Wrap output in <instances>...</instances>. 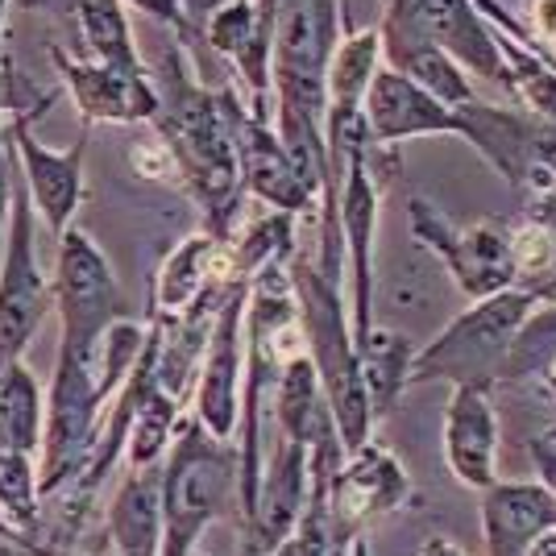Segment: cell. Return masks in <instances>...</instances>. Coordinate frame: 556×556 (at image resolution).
I'll list each match as a JSON object with an SVG mask.
<instances>
[{"instance_id":"obj_1","label":"cell","mask_w":556,"mask_h":556,"mask_svg":"<svg viewBox=\"0 0 556 556\" xmlns=\"http://www.w3.org/2000/svg\"><path fill=\"white\" fill-rule=\"evenodd\" d=\"M154 75L159 113L154 134L170 154L184 191L200 204L216 241H232L241 208H245V179H241V125L245 100L232 84H208L187 63L184 47L163 50Z\"/></svg>"},{"instance_id":"obj_2","label":"cell","mask_w":556,"mask_h":556,"mask_svg":"<svg viewBox=\"0 0 556 556\" xmlns=\"http://www.w3.org/2000/svg\"><path fill=\"white\" fill-rule=\"evenodd\" d=\"M287 275L295 287V303H300V328L307 357L320 374L328 412L341 432L345 453H357L370 441L374 412L366 387H362V366H357V341L345 316V300H341V282L325 278V270L307 257H291Z\"/></svg>"},{"instance_id":"obj_3","label":"cell","mask_w":556,"mask_h":556,"mask_svg":"<svg viewBox=\"0 0 556 556\" xmlns=\"http://www.w3.org/2000/svg\"><path fill=\"white\" fill-rule=\"evenodd\" d=\"M241 486V453L212 437L195 416H179L163 457V553L195 556L208 523L232 507Z\"/></svg>"},{"instance_id":"obj_4","label":"cell","mask_w":556,"mask_h":556,"mask_svg":"<svg viewBox=\"0 0 556 556\" xmlns=\"http://www.w3.org/2000/svg\"><path fill=\"white\" fill-rule=\"evenodd\" d=\"M535 295L523 287L498 291L490 300H473L462 316L416 349L412 382H448V387H498V374L507 362V349L523 320L532 316Z\"/></svg>"},{"instance_id":"obj_5","label":"cell","mask_w":556,"mask_h":556,"mask_svg":"<svg viewBox=\"0 0 556 556\" xmlns=\"http://www.w3.org/2000/svg\"><path fill=\"white\" fill-rule=\"evenodd\" d=\"M54 303V278L38 266V212L22 179H13L4 254H0V370L25 362V349L38 337Z\"/></svg>"},{"instance_id":"obj_6","label":"cell","mask_w":556,"mask_h":556,"mask_svg":"<svg viewBox=\"0 0 556 556\" xmlns=\"http://www.w3.org/2000/svg\"><path fill=\"white\" fill-rule=\"evenodd\" d=\"M407 225L428 254L441 257V266L453 275L457 291L473 300H490L498 291L515 287V257H510V229L503 220H448L437 204L412 200Z\"/></svg>"},{"instance_id":"obj_7","label":"cell","mask_w":556,"mask_h":556,"mask_svg":"<svg viewBox=\"0 0 556 556\" xmlns=\"http://www.w3.org/2000/svg\"><path fill=\"white\" fill-rule=\"evenodd\" d=\"M54 307H59V341L71 345H96L113 320L129 316L113 266L104 262L92 237L75 225L59 237Z\"/></svg>"},{"instance_id":"obj_8","label":"cell","mask_w":556,"mask_h":556,"mask_svg":"<svg viewBox=\"0 0 556 556\" xmlns=\"http://www.w3.org/2000/svg\"><path fill=\"white\" fill-rule=\"evenodd\" d=\"M250 287L237 278L225 287L212 316L208 349L195 382V419L208 428L212 437L232 441L241 424V370H245V307H250Z\"/></svg>"},{"instance_id":"obj_9","label":"cell","mask_w":556,"mask_h":556,"mask_svg":"<svg viewBox=\"0 0 556 556\" xmlns=\"http://www.w3.org/2000/svg\"><path fill=\"white\" fill-rule=\"evenodd\" d=\"M4 141L22 163V184L38 220H47L50 237L59 241L71 229L75 212L84 204V159H88V134L71 141L67 150H50L34 138V121H4Z\"/></svg>"},{"instance_id":"obj_10","label":"cell","mask_w":556,"mask_h":556,"mask_svg":"<svg viewBox=\"0 0 556 556\" xmlns=\"http://www.w3.org/2000/svg\"><path fill=\"white\" fill-rule=\"evenodd\" d=\"M382 13L403 22L407 29H416L432 47H441L465 75L507 84L498 34L478 13L473 0H382Z\"/></svg>"},{"instance_id":"obj_11","label":"cell","mask_w":556,"mask_h":556,"mask_svg":"<svg viewBox=\"0 0 556 556\" xmlns=\"http://www.w3.org/2000/svg\"><path fill=\"white\" fill-rule=\"evenodd\" d=\"M54 67L63 75V88L71 92L84 125H150L159 113L154 75L146 67H113L75 59L67 50H54Z\"/></svg>"},{"instance_id":"obj_12","label":"cell","mask_w":556,"mask_h":556,"mask_svg":"<svg viewBox=\"0 0 556 556\" xmlns=\"http://www.w3.org/2000/svg\"><path fill=\"white\" fill-rule=\"evenodd\" d=\"M407 498H412V478L394 462L391 448L374 441H366L357 453H349L341 473L332 478V490H328L332 523H337L345 544L366 532L378 515L403 507Z\"/></svg>"},{"instance_id":"obj_13","label":"cell","mask_w":556,"mask_h":556,"mask_svg":"<svg viewBox=\"0 0 556 556\" xmlns=\"http://www.w3.org/2000/svg\"><path fill=\"white\" fill-rule=\"evenodd\" d=\"M366 150H357L349 159L345 184H341V232H345L349 278H353L349 328H353L357 345L374 332V232H378V204H382V191H387L374 179Z\"/></svg>"},{"instance_id":"obj_14","label":"cell","mask_w":556,"mask_h":556,"mask_svg":"<svg viewBox=\"0 0 556 556\" xmlns=\"http://www.w3.org/2000/svg\"><path fill=\"white\" fill-rule=\"evenodd\" d=\"M444 462L465 490L498 482V412L490 387H453L444 412Z\"/></svg>"},{"instance_id":"obj_15","label":"cell","mask_w":556,"mask_h":556,"mask_svg":"<svg viewBox=\"0 0 556 556\" xmlns=\"http://www.w3.org/2000/svg\"><path fill=\"white\" fill-rule=\"evenodd\" d=\"M241 179H245V195H254L257 204L275 212H316L320 200L312 195V187L303 184L300 166L291 163L287 146L275 129V113H250L245 109V125H241Z\"/></svg>"},{"instance_id":"obj_16","label":"cell","mask_w":556,"mask_h":556,"mask_svg":"<svg viewBox=\"0 0 556 556\" xmlns=\"http://www.w3.org/2000/svg\"><path fill=\"white\" fill-rule=\"evenodd\" d=\"M453 134L457 138V109L441 104L419 84L403 79L399 71L378 67L366 92V138L370 146H399L407 138H432Z\"/></svg>"},{"instance_id":"obj_17","label":"cell","mask_w":556,"mask_h":556,"mask_svg":"<svg viewBox=\"0 0 556 556\" xmlns=\"http://www.w3.org/2000/svg\"><path fill=\"white\" fill-rule=\"evenodd\" d=\"M457 138L469 141L515 191H523V195L540 191L532 163V113L528 109H498V104H482L473 96L469 104L457 109Z\"/></svg>"},{"instance_id":"obj_18","label":"cell","mask_w":556,"mask_h":556,"mask_svg":"<svg viewBox=\"0 0 556 556\" xmlns=\"http://www.w3.org/2000/svg\"><path fill=\"white\" fill-rule=\"evenodd\" d=\"M232 282L229 270V241H216L212 232H195L179 241L166 254L163 270L154 278V295H150V316L175 320L187 307L204 300L208 291Z\"/></svg>"},{"instance_id":"obj_19","label":"cell","mask_w":556,"mask_h":556,"mask_svg":"<svg viewBox=\"0 0 556 556\" xmlns=\"http://www.w3.org/2000/svg\"><path fill=\"white\" fill-rule=\"evenodd\" d=\"M556 528V494L544 482H494L482 490L486 556H523L540 532Z\"/></svg>"},{"instance_id":"obj_20","label":"cell","mask_w":556,"mask_h":556,"mask_svg":"<svg viewBox=\"0 0 556 556\" xmlns=\"http://www.w3.org/2000/svg\"><path fill=\"white\" fill-rule=\"evenodd\" d=\"M378 42H382V67L399 71L403 79H412L419 84L428 96H437L441 104L448 109H462L473 100V84H469V75H465L441 47H432L428 38H419L416 29H407L403 22H394L382 13V22H378Z\"/></svg>"},{"instance_id":"obj_21","label":"cell","mask_w":556,"mask_h":556,"mask_svg":"<svg viewBox=\"0 0 556 556\" xmlns=\"http://www.w3.org/2000/svg\"><path fill=\"white\" fill-rule=\"evenodd\" d=\"M109 540L116 556L163 553V462L150 469H125L109 507Z\"/></svg>"},{"instance_id":"obj_22","label":"cell","mask_w":556,"mask_h":556,"mask_svg":"<svg viewBox=\"0 0 556 556\" xmlns=\"http://www.w3.org/2000/svg\"><path fill=\"white\" fill-rule=\"evenodd\" d=\"M42 432H47V399L38 378L25 362H13L0 370V448L9 453H42Z\"/></svg>"},{"instance_id":"obj_23","label":"cell","mask_w":556,"mask_h":556,"mask_svg":"<svg viewBox=\"0 0 556 556\" xmlns=\"http://www.w3.org/2000/svg\"><path fill=\"white\" fill-rule=\"evenodd\" d=\"M412 357L416 349L407 337H399L391 328H374L370 337L357 345V366H362V387L370 399L374 419L391 416L399 394L412 387Z\"/></svg>"},{"instance_id":"obj_24","label":"cell","mask_w":556,"mask_h":556,"mask_svg":"<svg viewBox=\"0 0 556 556\" xmlns=\"http://www.w3.org/2000/svg\"><path fill=\"white\" fill-rule=\"evenodd\" d=\"M556 357V303H535L532 316L515 332L507 349V362L498 374V387L507 382H532L553 366Z\"/></svg>"},{"instance_id":"obj_25","label":"cell","mask_w":556,"mask_h":556,"mask_svg":"<svg viewBox=\"0 0 556 556\" xmlns=\"http://www.w3.org/2000/svg\"><path fill=\"white\" fill-rule=\"evenodd\" d=\"M54 100H59V92L38 88L17 63H0V121H17V116L38 121Z\"/></svg>"},{"instance_id":"obj_26","label":"cell","mask_w":556,"mask_h":556,"mask_svg":"<svg viewBox=\"0 0 556 556\" xmlns=\"http://www.w3.org/2000/svg\"><path fill=\"white\" fill-rule=\"evenodd\" d=\"M523 216H532L535 225L544 229L548 245H553V270L544 278L535 303H556V191H535V195H523Z\"/></svg>"},{"instance_id":"obj_27","label":"cell","mask_w":556,"mask_h":556,"mask_svg":"<svg viewBox=\"0 0 556 556\" xmlns=\"http://www.w3.org/2000/svg\"><path fill=\"white\" fill-rule=\"evenodd\" d=\"M121 4H129V9H138V13H146L150 22L166 25V29H175L179 34V42H191L195 34H191V22H187L184 13V0H121Z\"/></svg>"},{"instance_id":"obj_28","label":"cell","mask_w":556,"mask_h":556,"mask_svg":"<svg viewBox=\"0 0 556 556\" xmlns=\"http://www.w3.org/2000/svg\"><path fill=\"white\" fill-rule=\"evenodd\" d=\"M225 4H232V0H184V13H187V22H191V34H195V38L187 42V50L204 42V25H208Z\"/></svg>"},{"instance_id":"obj_29","label":"cell","mask_w":556,"mask_h":556,"mask_svg":"<svg viewBox=\"0 0 556 556\" xmlns=\"http://www.w3.org/2000/svg\"><path fill=\"white\" fill-rule=\"evenodd\" d=\"M9 195H13V150L4 141V150H0V232L9 225ZM0 254H4V241H0Z\"/></svg>"},{"instance_id":"obj_30","label":"cell","mask_w":556,"mask_h":556,"mask_svg":"<svg viewBox=\"0 0 556 556\" xmlns=\"http://www.w3.org/2000/svg\"><path fill=\"white\" fill-rule=\"evenodd\" d=\"M419 556H469V553H465L457 540H448V535H428Z\"/></svg>"},{"instance_id":"obj_31","label":"cell","mask_w":556,"mask_h":556,"mask_svg":"<svg viewBox=\"0 0 556 556\" xmlns=\"http://www.w3.org/2000/svg\"><path fill=\"white\" fill-rule=\"evenodd\" d=\"M523 556H556V528H548V532L535 535Z\"/></svg>"},{"instance_id":"obj_32","label":"cell","mask_w":556,"mask_h":556,"mask_svg":"<svg viewBox=\"0 0 556 556\" xmlns=\"http://www.w3.org/2000/svg\"><path fill=\"white\" fill-rule=\"evenodd\" d=\"M540 382H544V387H548V394L556 399V357H553V366L540 374Z\"/></svg>"},{"instance_id":"obj_33","label":"cell","mask_w":556,"mask_h":556,"mask_svg":"<svg viewBox=\"0 0 556 556\" xmlns=\"http://www.w3.org/2000/svg\"><path fill=\"white\" fill-rule=\"evenodd\" d=\"M4 22H9V0H0V34H4Z\"/></svg>"},{"instance_id":"obj_34","label":"cell","mask_w":556,"mask_h":556,"mask_svg":"<svg viewBox=\"0 0 556 556\" xmlns=\"http://www.w3.org/2000/svg\"><path fill=\"white\" fill-rule=\"evenodd\" d=\"M0 150H4V121H0Z\"/></svg>"},{"instance_id":"obj_35","label":"cell","mask_w":556,"mask_h":556,"mask_svg":"<svg viewBox=\"0 0 556 556\" xmlns=\"http://www.w3.org/2000/svg\"><path fill=\"white\" fill-rule=\"evenodd\" d=\"M544 437H553V441H556V424H553V428H548V432H544Z\"/></svg>"},{"instance_id":"obj_36","label":"cell","mask_w":556,"mask_h":556,"mask_svg":"<svg viewBox=\"0 0 556 556\" xmlns=\"http://www.w3.org/2000/svg\"><path fill=\"white\" fill-rule=\"evenodd\" d=\"M270 556H287V548H278V553H270Z\"/></svg>"}]
</instances>
